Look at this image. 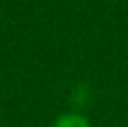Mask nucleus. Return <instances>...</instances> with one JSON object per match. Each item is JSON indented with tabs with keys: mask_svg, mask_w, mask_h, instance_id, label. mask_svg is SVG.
<instances>
[{
	"mask_svg": "<svg viewBox=\"0 0 128 127\" xmlns=\"http://www.w3.org/2000/svg\"><path fill=\"white\" fill-rule=\"evenodd\" d=\"M52 127H93V125H91V121L84 114L67 112V114H61L60 118H56Z\"/></svg>",
	"mask_w": 128,
	"mask_h": 127,
	"instance_id": "nucleus-1",
	"label": "nucleus"
}]
</instances>
